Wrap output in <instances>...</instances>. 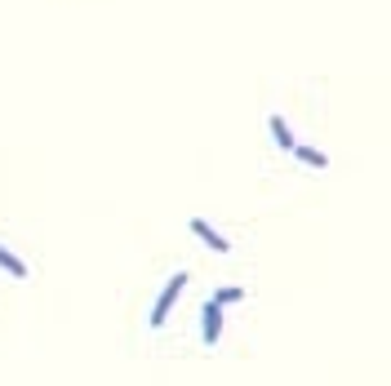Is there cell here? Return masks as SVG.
I'll return each instance as SVG.
<instances>
[{"label": "cell", "instance_id": "6da1fadb", "mask_svg": "<svg viewBox=\"0 0 391 386\" xmlns=\"http://www.w3.org/2000/svg\"><path fill=\"white\" fill-rule=\"evenodd\" d=\"M183 288H187V275H183V271H178V275H169L165 293L156 297V306H152V324H165V320H169V306L178 302V293H183Z\"/></svg>", "mask_w": 391, "mask_h": 386}, {"label": "cell", "instance_id": "7a4b0ae2", "mask_svg": "<svg viewBox=\"0 0 391 386\" xmlns=\"http://www.w3.org/2000/svg\"><path fill=\"white\" fill-rule=\"evenodd\" d=\"M200 320H205V347H214V342H218V329H223V306H218V302H205V315H200Z\"/></svg>", "mask_w": 391, "mask_h": 386}, {"label": "cell", "instance_id": "3957f363", "mask_svg": "<svg viewBox=\"0 0 391 386\" xmlns=\"http://www.w3.org/2000/svg\"><path fill=\"white\" fill-rule=\"evenodd\" d=\"M192 231H196V235H200V240H205L214 253H227V240H223V235H218L214 227H209V222H200V218H196V222H192Z\"/></svg>", "mask_w": 391, "mask_h": 386}, {"label": "cell", "instance_id": "277c9868", "mask_svg": "<svg viewBox=\"0 0 391 386\" xmlns=\"http://www.w3.org/2000/svg\"><path fill=\"white\" fill-rule=\"evenodd\" d=\"M289 151H293V156H298V160H302V165H316V169H325V165H329V160H325V151H316V147H298V143H293V147H289Z\"/></svg>", "mask_w": 391, "mask_h": 386}, {"label": "cell", "instance_id": "5b68a950", "mask_svg": "<svg viewBox=\"0 0 391 386\" xmlns=\"http://www.w3.org/2000/svg\"><path fill=\"white\" fill-rule=\"evenodd\" d=\"M0 266H5V271H9V275H14V280H27V266H23V262H18V257H14V253H9V249H5V244H0Z\"/></svg>", "mask_w": 391, "mask_h": 386}, {"label": "cell", "instance_id": "8992f818", "mask_svg": "<svg viewBox=\"0 0 391 386\" xmlns=\"http://www.w3.org/2000/svg\"><path fill=\"white\" fill-rule=\"evenodd\" d=\"M271 138H276V143L284 147V151H289V147H293V138H289V125H284L280 116H271Z\"/></svg>", "mask_w": 391, "mask_h": 386}, {"label": "cell", "instance_id": "52a82bcc", "mask_svg": "<svg viewBox=\"0 0 391 386\" xmlns=\"http://www.w3.org/2000/svg\"><path fill=\"white\" fill-rule=\"evenodd\" d=\"M240 297H245V288H218L214 297H209V302H218V306H227V302H240Z\"/></svg>", "mask_w": 391, "mask_h": 386}]
</instances>
